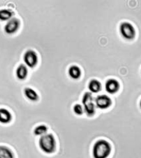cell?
<instances>
[{
    "label": "cell",
    "mask_w": 141,
    "mask_h": 158,
    "mask_svg": "<svg viewBox=\"0 0 141 158\" xmlns=\"http://www.w3.org/2000/svg\"><path fill=\"white\" fill-rule=\"evenodd\" d=\"M111 152V144L105 139H99L93 147V157L94 158H107Z\"/></svg>",
    "instance_id": "cell-1"
},
{
    "label": "cell",
    "mask_w": 141,
    "mask_h": 158,
    "mask_svg": "<svg viewBox=\"0 0 141 158\" xmlns=\"http://www.w3.org/2000/svg\"><path fill=\"white\" fill-rule=\"evenodd\" d=\"M38 144L43 152L50 154L54 153L56 148V142L54 135L51 133L45 134L40 138Z\"/></svg>",
    "instance_id": "cell-2"
},
{
    "label": "cell",
    "mask_w": 141,
    "mask_h": 158,
    "mask_svg": "<svg viewBox=\"0 0 141 158\" xmlns=\"http://www.w3.org/2000/svg\"><path fill=\"white\" fill-rule=\"evenodd\" d=\"M91 93L86 92L83 96L82 102L84 111L88 117H92L95 113V106Z\"/></svg>",
    "instance_id": "cell-3"
},
{
    "label": "cell",
    "mask_w": 141,
    "mask_h": 158,
    "mask_svg": "<svg viewBox=\"0 0 141 158\" xmlns=\"http://www.w3.org/2000/svg\"><path fill=\"white\" fill-rule=\"evenodd\" d=\"M119 30L121 36L125 39L130 40L135 38V28L130 22H124L121 23L120 25Z\"/></svg>",
    "instance_id": "cell-4"
},
{
    "label": "cell",
    "mask_w": 141,
    "mask_h": 158,
    "mask_svg": "<svg viewBox=\"0 0 141 158\" xmlns=\"http://www.w3.org/2000/svg\"><path fill=\"white\" fill-rule=\"evenodd\" d=\"M20 25L21 21L19 19L13 17L7 21L4 27V30L7 34H14L19 30Z\"/></svg>",
    "instance_id": "cell-5"
},
{
    "label": "cell",
    "mask_w": 141,
    "mask_h": 158,
    "mask_svg": "<svg viewBox=\"0 0 141 158\" xmlns=\"http://www.w3.org/2000/svg\"><path fill=\"white\" fill-rule=\"evenodd\" d=\"M23 60L27 66L33 68L36 66L38 63V55L34 50L28 49L24 54Z\"/></svg>",
    "instance_id": "cell-6"
},
{
    "label": "cell",
    "mask_w": 141,
    "mask_h": 158,
    "mask_svg": "<svg viewBox=\"0 0 141 158\" xmlns=\"http://www.w3.org/2000/svg\"><path fill=\"white\" fill-rule=\"evenodd\" d=\"M95 102L96 107L101 110L109 108L112 104V100L107 95H98L95 98Z\"/></svg>",
    "instance_id": "cell-7"
},
{
    "label": "cell",
    "mask_w": 141,
    "mask_h": 158,
    "mask_svg": "<svg viewBox=\"0 0 141 158\" xmlns=\"http://www.w3.org/2000/svg\"><path fill=\"white\" fill-rule=\"evenodd\" d=\"M105 90L108 93L113 94L119 91L120 84L117 80L115 79H109L106 81L105 85Z\"/></svg>",
    "instance_id": "cell-8"
},
{
    "label": "cell",
    "mask_w": 141,
    "mask_h": 158,
    "mask_svg": "<svg viewBox=\"0 0 141 158\" xmlns=\"http://www.w3.org/2000/svg\"><path fill=\"white\" fill-rule=\"evenodd\" d=\"M12 114L6 108H0V123L6 124L10 123L12 120Z\"/></svg>",
    "instance_id": "cell-9"
},
{
    "label": "cell",
    "mask_w": 141,
    "mask_h": 158,
    "mask_svg": "<svg viewBox=\"0 0 141 158\" xmlns=\"http://www.w3.org/2000/svg\"><path fill=\"white\" fill-rule=\"evenodd\" d=\"M28 69L25 65L20 64L17 67L15 71V75L18 80H24L28 76Z\"/></svg>",
    "instance_id": "cell-10"
},
{
    "label": "cell",
    "mask_w": 141,
    "mask_h": 158,
    "mask_svg": "<svg viewBox=\"0 0 141 158\" xmlns=\"http://www.w3.org/2000/svg\"><path fill=\"white\" fill-rule=\"evenodd\" d=\"M24 96L28 100L32 101H36L39 98L38 94L33 89L30 87H26L24 90Z\"/></svg>",
    "instance_id": "cell-11"
},
{
    "label": "cell",
    "mask_w": 141,
    "mask_h": 158,
    "mask_svg": "<svg viewBox=\"0 0 141 158\" xmlns=\"http://www.w3.org/2000/svg\"><path fill=\"white\" fill-rule=\"evenodd\" d=\"M15 12L9 9H0V20L8 21L13 17Z\"/></svg>",
    "instance_id": "cell-12"
},
{
    "label": "cell",
    "mask_w": 141,
    "mask_h": 158,
    "mask_svg": "<svg viewBox=\"0 0 141 158\" xmlns=\"http://www.w3.org/2000/svg\"><path fill=\"white\" fill-rule=\"evenodd\" d=\"M0 158H15V154L8 147L0 145Z\"/></svg>",
    "instance_id": "cell-13"
},
{
    "label": "cell",
    "mask_w": 141,
    "mask_h": 158,
    "mask_svg": "<svg viewBox=\"0 0 141 158\" xmlns=\"http://www.w3.org/2000/svg\"><path fill=\"white\" fill-rule=\"evenodd\" d=\"M88 87L91 92L96 93L101 91V84L99 80L95 79H92L89 82Z\"/></svg>",
    "instance_id": "cell-14"
},
{
    "label": "cell",
    "mask_w": 141,
    "mask_h": 158,
    "mask_svg": "<svg viewBox=\"0 0 141 158\" xmlns=\"http://www.w3.org/2000/svg\"><path fill=\"white\" fill-rule=\"evenodd\" d=\"M68 73L69 76L71 78L75 80L79 78L81 75L80 68L76 65H73L70 66L68 70Z\"/></svg>",
    "instance_id": "cell-15"
},
{
    "label": "cell",
    "mask_w": 141,
    "mask_h": 158,
    "mask_svg": "<svg viewBox=\"0 0 141 158\" xmlns=\"http://www.w3.org/2000/svg\"><path fill=\"white\" fill-rule=\"evenodd\" d=\"M48 128L45 125H40L34 128L33 133L36 135H43L46 133Z\"/></svg>",
    "instance_id": "cell-16"
},
{
    "label": "cell",
    "mask_w": 141,
    "mask_h": 158,
    "mask_svg": "<svg viewBox=\"0 0 141 158\" xmlns=\"http://www.w3.org/2000/svg\"><path fill=\"white\" fill-rule=\"evenodd\" d=\"M73 111L74 113L78 115H81L83 112V110L82 106L79 104H76L74 105L73 107Z\"/></svg>",
    "instance_id": "cell-17"
},
{
    "label": "cell",
    "mask_w": 141,
    "mask_h": 158,
    "mask_svg": "<svg viewBox=\"0 0 141 158\" xmlns=\"http://www.w3.org/2000/svg\"><path fill=\"white\" fill-rule=\"evenodd\" d=\"M140 108L141 109V100L140 101Z\"/></svg>",
    "instance_id": "cell-18"
}]
</instances>
